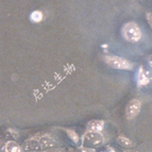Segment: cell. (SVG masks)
<instances>
[{"instance_id":"obj_1","label":"cell","mask_w":152,"mask_h":152,"mask_svg":"<svg viewBox=\"0 0 152 152\" xmlns=\"http://www.w3.org/2000/svg\"><path fill=\"white\" fill-rule=\"evenodd\" d=\"M122 36L127 42L130 43H137L142 38V30L138 27L136 23H133V21H130L127 23L126 25L122 27Z\"/></svg>"},{"instance_id":"obj_2","label":"cell","mask_w":152,"mask_h":152,"mask_svg":"<svg viewBox=\"0 0 152 152\" xmlns=\"http://www.w3.org/2000/svg\"><path fill=\"white\" fill-rule=\"evenodd\" d=\"M103 142V135L98 131L87 130L82 136V145L84 147H99Z\"/></svg>"},{"instance_id":"obj_3","label":"cell","mask_w":152,"mask_h":152,"mask_svg":"<svg viewBox=\"0 0 152 152\" xmlns=\"http://www.w3.org/2000/svg\"><path fill=\"white\" fill-rule=\"evenodd\" d=\"M104 62L112 68L121 69V70H131L133 68V64L127 60V58H121L117 56H103Z\"/></svg>"},{"instance_id":"obj_4","label":"cell","mask_w":152,"mask_h":152,"mask_svg":"<svg viewBox=\"0 0 152 152\" xmlns=\"http://www.w3.org/2000/svg\"><path fill=\"white\" fill-rule=\"evenodd\" d=\"M140 107H142V102L138 99H133L128 103L126 107V117L128 120L134 119L137 115L140 114Z\"/></svg>"},{"instance_id":"obj_5","label":"cell","mask_w":152,"mask_h":152,"mask_svg":"<svg viewBox=\"0 0 152 152\" xmlns=\"http://www.w3.org/2000/svg\"><path fill=\"white\" fill-rule=\"evenodd\" d=\"M150 82V77L149 75L147 74V71L144 70L142 66H140V68L137 69V72H136V83H137V86L138 87H142V86H146L147 84H149Z\"/></svg>"},{"instance_id":"obj_6","label":"cell","mask_w":152,"mask_h":152,"mask_svg":"<svg viewBox=\"0 0 152 152\" xmlns=\"http://www.w3.org/2000/svg\"><path fill=\"white\" fill-rule=\"evenodd\" d=\"M104 120H100V119H95L91 120L87 124V130H91V131H98L101 132L104 129Z\"/></svg>"},{"instance_id":"obj_7","label":"cell","mask_w":152,"mask_h":152,"mask_svg":"<svg viewBox=\"0 0 152 152\" xmlns=\"http://www.w3.org/2000/svg\"><path fill=\"white\" fill-rule=\"evenodd\" d=\"M3 151H8V152H19L21 151V148L20 146L15 142H5L4 147L2 148Z\"/></svg>"},{"instance_id":"obj_8","label":"cell","mask_w":152,"mask_h":152,"mask_svg":"<svg viewBox=\"0 0 152 152\" xmlns=\"http://www.w3.org/2000/svg\"><path fill=\"white\" fill-rule=\"evenodd\" d=\"M117 142H118V144L119 145H121L122 147H126V148H132V147H134L135 146V144H134L133 140H131L130 138H128V137L124 136V135L118 136Z\"/></svg>"},{"instance_id":"obj_9","label":"cell","mask_w":152,"mask_h":152,"mask_svg":"<svg viewBox=\"0 0 152 152\" xmlns=\"http://www.w3.org/2000/svg\"><path fill=\"white\" fill-rule=\"evenodd\" d=\"M44 19V14L42 11H33L32 13L30 14V20L32 21V23H41L42 20Z\"/></svg>"},{"instance_id":"obj_10","label":"cell","mask_w":152,"mask_h":152,"mask_svg":"<svg viewBox=\"0 0 152 152\" xmlns=\"http://www.w3.org/2000/svg\"><path fill=\"white\" fill-rule=\"evenodd\" d=\"M38 140H39V144H41L42 148L51 147V146H53V145H54L53 140H52L49 135H44V136H42Z\"/></svg>"},{"instance_id":"obj_11","label":"cell","mask_w":152,"mask_h":152,"mask_svg":"<svg viewBox=\"0 0 152 152\" xmlns=\"http://www.w3.org/2000/svg\"><path fill=\"white\" fill-rule=\"evenodd\" d=\"M63 130L66 132V134L68 135L69 138H70L72 142L78 144L79 140H80V136H79V134L75 131V130H71V129H63Z\"/></svg>"},{"instance_id":"obj_12","label":"cell","mask_w":152,"mask_h":152,"mask_svg":"<svg viewBox=\"0 0 152 152\" xmlns=\"http://www.w3.org/2000/svg\"><path fill=\"white\" fill-rule=\"evenodd\" d=\"M146 18H147L148 23H149L150 27L152 28V13H147V14H146Z\"/></svg>"},{"instance_id":"obj_13","label":"cell","mask_w":152,"mask_h":152,"mask_svg":"<svg viewBox=\"0 0 152 152\" xmlns=\"http://www.w3.org/2000/svg\"><path fill=\"white\" fill-rule=\"evenodd\" d=\"M148 64H149V67L151 68V70H152V56H150L149 58H148Z\"/></svg>"},{"instance_id":"obj_14","label":"cell","mask_w":152,"mask_h":152,"mask_svg":"<svg viewBox=\"0 0 152 152\" xmlns=\"http://www.w3.org/2000/svg\"><path fill=\"white\" fill-rule=\"evenodd\" d=\"M107 151H115L114 148H111V147H107Z\"/></svg>"}]
</instances>
